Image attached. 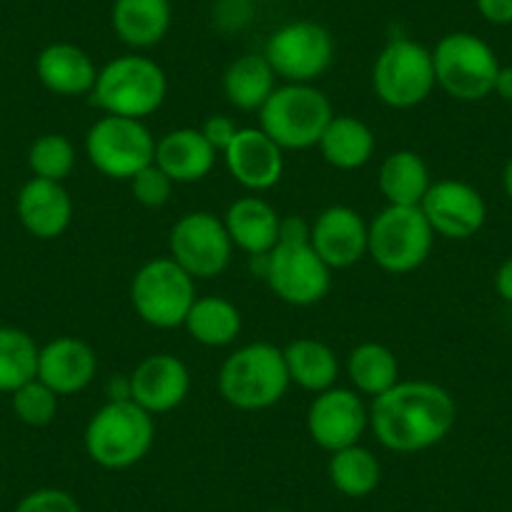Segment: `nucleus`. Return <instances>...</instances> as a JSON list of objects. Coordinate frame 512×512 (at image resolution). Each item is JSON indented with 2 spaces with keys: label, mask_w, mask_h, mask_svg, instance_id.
Returning <instances> with one entry per match:
<instances>
[{
  "label": "nucleus",
  "mask_w": 512,
  "mask_h": 512,
  "mask_svg": "<svg viewBox=\"0 0 512 512\" xmlns=\"http://www.w3.org/2000/svg\"><path fill=\"white\" fill-rule=\"evenodd\" d=\"M131 184V194L146 209H161V206L169 204L171 194H174V181L164 174L156 164L146 166L144 171L128 181Z\"/></svg>",
  "instance_id": "35"
},
{
  "label": "nucleus",
  "mask_w": 512,
  "mask_h": 512,
  "mask_svg": "<svg viewBox=\"0 0 512 512\" xmlns=\"http://www.w3.org/2000/svg\"><path fill=\"white\" fill-rule=\"evenodd\" d=\"M13 512H83L81 502L61 487H38L28 492Z\"/></svg>",
  "instance_id": "36"
},
{
  "label": "nucleus",
  "mask_w": 512,
  "mask_h": 512,
  "mask_svg": "<svg viewBox=\"0 0 512 512\" xmlns=\"http://www.w3.org/2000/svg\"><path fill=\"white\" fill-rule=\"evenodd\" d=\"M377 184L387 204L392 206H420L427 189L432 186L427 161L417 151H392L379 166Z\"/></svg>",
  "instance_id": "27"
},
{
  "label": "nucleus",
  "mask_w": 512,
  "mask_h": 512,
  "mask_svg": "<svg viewBox=\"0 0 512 512\" xmlns=\"http://www.w3.org/2000/svg\"><path fill=\"white\" fill-rule=\"evenodd\" d=\"M166 93H169V78L164 68L154 58L128 53L98 68L91 103L101 108L106 116L144 121L164 106Z\"/></svg>",
  "instance_id": "4"
},
{
  "label": "nucleus",
  "mask_w": 512,
  "mask_h": 512,
  "mask_svg": "<svg viewBox=\"0 0 512 512\" xmlns=\"http://www.w3.org/2000/svg\"><path fill=\"white\" fill-rule=\"evenodd\" d=\"M171 0H113L111 28L131 51L159 46L171 28Z\"/></svg>",
  "instance_id": "24"
},
{
  "label": "nucleus",
  "mask_w": 512,
  "mask_h": 512,
  "mask_svg": "<svg viewBox=\"0 0 512 512\" xmlns=\"http://www.w3.org/2000/svg\"><path fill=\"white\" fill-rule=\"evenodd\" d=\"M502 191H505L507 199L512 201V156L507 159L505 169H502Z\"/></svg>",
  "instance_id": "42"
},
{
  "label": "nucleus",
  "mask_w": 512,
  "mask_h": 512,
  "mask_svg": "<svg viewBox=\"0 0 512 512\" xmlns=\"http://www.w3.org/2000/svg\"><path fill=\"white\" fill-rule=\"evenodd\" d=\"M221 156L231 179L246 191L262 194L282 181L284 149H279L262 128H239Z\"/></svg>",
  "instance_id": "18"
},
{
  "label": "nucleus",
  "mask_w": 512,
  "mask_h": 512,
  "mask_svg": "<svg viewBox=\"0 0 512 512\" xmlns=\"http://www.w3.org/2000/svg\"><path fill=\"white\" fill-rule=\"evenodd\" d=\"M312 236V221L304 216H282L279 221V241L284 244H299V241H309Z\"/></svg>",
  "instance_id": "39"
},
{
  "label": "nucleus",
  "mask_w": 512,
  "mask_h": 512,
  "mask_svg": "<svg viewBox=\"0 0 512 512\" xmlns=\"http://www.w3.org/2000/svg\"><path fill=\"white\" fill-rule=\"evenodd\" d=\"M309 244L329 269H349L362 262L369 249V224L352 206H327L312 221Z\"/></svg>",
  "instance_id": "17"
},
{
  "label": "nucleus",
  "mask_w": 512,
  "mask_h": 512,
  "mask_svg": "<svg viewBox=\"0 0 512 512\" xmlns=\"http://www.w3.org/2000/svg\"><path fill=\"white\" fill-rule=\"evenodd\" d=\"M437 88L462 103H477L492 96L502 63L485 38L467 31L447 33L432 48Z\"/></svg>",
  "instance_id": "6"
},
{
  "label": "nucleus",
  "mask_w": 512,
  "mask_h": 512,
  "mask_svg": "<svg viewBox=\"0 0 512 512\" xmlns=\"http://www.w3.org/2000/svg\"><path fill=\"white\" fill-rule=\"evenodd\" d=\"M282 349L292 384L312 392V395H319V392L337 384L339 357L329 344L312 337H302Z\"/></svg>",
  "instance_id": "28"
},
{
  "label": "nucleus",
  "mask_w": 512,
  "mask_h": 512,
  "mask_svg": "<svg viewBox=\"0 0 512 512\" xmlns=\"http://www.w3.org/2000/svg\"><path fill=\"white\" fill-rule=\"evenodd\" d=\"M98 372V354L86 339L56 337L38 354V379L58 397L78 395L93 382Z\"/></svg>",
  "instance_id": "19"
},
{
  "label": "nucleus",
  "mask_w": 512,
  "mask_h": 512,
  "mask_svg": "<svg viewBox=\"0 0 512 512\" xmlns=\"http://www.w3.org/2000/svg\"><path fill=\"white\" fill-rule=\"evenodd\" d=\"M131 400L149 415H166L186 402L191 392V372L176 354L156 352L141 359L128 374Z\"/></svg>",
  "instance_id": "16"
},
{
  "label": "nucleus",
  "mask_w": 512,
  "mask_h": 512,
  "mask_svg": "<svg viewBox=\"0 0 512 512\" xmlns=\"http://www.w3.org/2000/svg\"><path fill=\"white\" fill-rule=\"evenodd\" d=\"M374 96L395 111L425 103L437 88L432 48L412 38H392L372 66Z\"/></svg>",
  "instance_id": "8"
},
{
  "label": "nucleus",
  "mask_w": 512,
  "mask_h": 512,
  "mask_svg": "<svg viewBox=\"0 0 512 512\" xmlns=\"http://www.w3.org/2000/svg\"><path fill=\"white\" fill-rule=\"evenodd\" d=\"M347 377L362 397H379L400 382V359L387 344L362 342L349 352Z\"/></svg>",
  "instance_id": "29"
},
{
  "label": "nucleus",
  "mask_w": 512,
  "mask_h": 512,
  "mask_svg": "<svg viewBox=\"0 0 512 512\" xmlns=\"http://www.w3.org/2000/svg\"><path fill=\"white\" fill-rule=\"evenodd\" d=\"M156 442L154 415L134 400H108L98 407L83 432V447L93 465L128 470L139 465Z\"/></svg>",
  "instance_id": "3"
},
{
  "label": "nucleus",
  "mask_w": 512,
  "mask_h": 512,
  "mask_svg": "<svg viewBox=\"0 0 512 512\" xmlns=\"http://www.w3.org/2000/svg\"><path fill=\"white\" fill-rule=\"evenodd\" d=\"M219 395L241 412H262L287 395L289 379L284 349L269 342H251L234 349L219 369Z\"/></svg>",
  "instance_id": "2"
},
{
  "label": "nucleus",
  "mask_w": 512,
  "mask_h": 512,
  "mask_svg": "<svg viewBox=\"0 0 512 512\" xmlns=\"http://www.w3.org/2000/svg\"><path fill=\"white\" fill-rule=\"evenodd\" d=\"M495 292L502 302L512 304V254L497 267L495 272Z\"/></svg>",
  "instance_id": "40"
},
{
  "label": "nucleus",
  "mask_w": 512,
  "mask_h": 512,
  "mask_svg": "<svg viewBox=\"0 0 512 512\" xmlns=\"http://www.w3.org/2000/svg\"><path fill=\"white\" fill-rule=\"evenodd\" d=\"M262 262V274L269 289L284 304L312 307L322 302L332 289V269L324 264L309 241H299V244L279 241L267 256H262Z\"/></svg>",
  "instance_id": "12"
},
{
  "label": "nucleus",
  "mask_w": 512,
  "mask_h": 512,
  "mask_svg": "<svg viewBox=\"0 0 512 512\" xmlns=\"http://www.w3.org/2000/svg\"><path fill=\"white\" fill-rule=\"evenodd\" d=\"M475 8L492 26H512V0H475Z\"/></svg>",
  "instance_id": "38"
},
{
  "label": "nucleus",
  "mask_w": 512,
  "mask_h": 512,
  "mask_svg": "<svg viewBox=\"0 0 512 512\" xmlns=\"http://www.w3.org/2000/svg\"><path fill=\"white\" fill-rule=\"evenodd\" d=\"M131 307L141 322L156 329L184 327L196 302V279L189 277L171 256H156L131 279Z\"/></svg>",
  "instance_id": "9"
},
{
  "label": "nucleus",
  "mask_w": 512,
  "mask_h": 512,
  "mask_svg": "<svg viewBox=\"0 0 512 512\" xmlns=\"http://www.w3.org/2000/svg\"><path fill=\"white\" fill-rule=\"evenodd\" d=\"M327 475L334 490L352 500H362L382 482V465L369 447L357 442L329 455Z\"/></svg>",
  "instance_id": "31"
},
{
  "label": "nucleus",
  "mask_w": 512,
  "mask_h": 512,
  "mask_svg": "<svg viewBox=\"0 0 512 512\" xmlns=\"http://www.w3.org/2000/svg\"><path fill=\"white\" fill-rule=\"evenodd\" d=\"M457 422V402L430 379H400L369 405V430L384 450L415 455L440 445Z\"/></svg>",
  "instance_id": "1"
},
{
  "label": "nucleus",
  "mask_w": 512,
  "mask_h": 512,
  "mask_svg": "<svg viewBox=\"0 0 512 512\" xmlns=\"http://www.w3.org/2000/svg\"><path fill=\"white\" fill-rule=\"evenodd\" d=\"M41 347L18 327H0V392L13 395L18 387L38 377Z\"/></svg>",
  "instance_id": "32"
},
{
  "label": "nucleus",
  "mask_w": 512,
  "mask_h": 512,
  "mask_svg": "<svg viewBox=\"0 0 512 512\" xmlns=\"http://www.w3.org/2000/svg\"><path fill=\"white\" fill-rule=\"evenodd\" d=\"M184 329L201 347H229L241 334V312L226 297H196Z\"/></svg>",
  "instance_id": "30"
},
{
  "label": "nucleus",
  "mask_w": 512,
  "mask_h": 512,
  "mask_svg": "<svg viewBox=\"0 0 512 512\" xmlns=\"http://www.w3.org/2000/svg\"><path fill=\"white\" fill-rule=\"evenodd\" d=\"M435 244V231L420 206L387 204L369 221L367 256L382 272L410 274L420 269Z\"/></svg>",
  "instance_id": "7"
},
{
  "label": "nucleus",
  "mask_w": 512,
  "mask_h": 512,
  "mask_svg": "<svg viewBox=\"0 0 512 512\" xmlns=\"http://www.w3.org/2000/svg\"><path fill=\"white\" fill-rule=\"evenodd\" d=\"M264 58L284 83H314L332 68L334 38L317 21L284 23L269 36Z\"/></svg>",
  "instance_id": "11"
},
{
  "label": "nucleus",
  "mask_w": 512,
  "mask_h": 512,
  "mask_svg": "<svg viewBox=\"0 0 512 512\" xmlns=\"http://www.w3.org/2000/svg\"><path fill=\"white\" fill-rule=\"evenodd\" d=\"M279 211L262 196H241L226 209L224 226L234 249H241L251 259L267 256L279 244Z\"/></svg>",
  "instance_id": "23"
},
{
  "label": "nucleus",
  "mask_w": 512,
  "mask_h": 512,
  "mask_svg": "<svg viewBox=\"0 0 512 512\" xmlns=\"http://www.w3.org/2000/svg\"><path fill=\"white\" fill-rule=\"evenodd\" d=\"M36 76L46 91L63 98L91 96L98 68L76 43H51L36 58Z\"/></svg>",
  "instance_id": "21"
},
{
  "label": "nucleus",
  "mask_w": 512,
  "mask_h": 512,
  "mask_svg": "<svg viewBox=\"0 0 512 512\" xmlns=\"http://www.w3.org/2000/svg\"><path fill=\"white\" fill-rule=\"evenodd\" d=\"M239 128L241 126H236V121L231 116H226V113H214V116H209L204 123H201L199 131L204 134V139L219 151V154H224L226 146L234 141Z\"/></svg>",
  "instance_id": "37"
},
{
  "label": "nucleus",
  "mask_w": 512,
  "mask_h": 512,
  "mask_svg": "<svg viewBox=\"0 0 512 512\" xmlns=\"http://www.w3.org/2000/svg\"><path fill=\"white\" fill-rule=\"evenodd\" d=\"M11 405L18 420L28 427H46L58 415V395L38 377L13 392Z\"/></svg>",
  "instance_id": "34"
},
{
  "label": "nucleus",
  "mask_w": 512,
  "mask_h": 512,
  "mask_svg": "<svg viewBox=\"0 0 512 512\" xmlns=\"http://www.w3.org/2000/svg\"><path fill=\"white\" fill-rule=\"evenodd\" d=\"M369 430V405L352 387H329L314 395L307 410L309 440L324 452H337L357 445Z\"/></svg>",
  "instance_id": "14"
},
{
  "label": "nucleus",
  "mask_w": 512,
  "mask_h": 512,
  "mask_svg": "<svg viewBox=\"0 0 512 512\" xmlns=\"http://www.w3.org/2000/svg\"><path fill=\"white\" fill-rule=\"evenodd\" d=\"M334 111L329 98L312 83H284L259 108V128L284 151L314 149Z\"/></svg>",
  "instance_id": "5"
},
{
  "label": "nucleus",
  "mask_w": 512,
  "mask_h": 512,
  "mask_svg": "<svg viewBox=\"0 0 512 512\" xmlns=\"http://www.w3.org/2000/svg\"><path fill=\"white\" fill-rule=\"evenodd\" d=\"M221 88L236 111H259L277 88V73L264 53H246L229 63L221 78Z\"/></svg>",
  "instance_id": "26"
},
{
  "label": "nucleus",
  "mask_w": 512,
  "mask_h": 512,
  "mask_svg": "<svg viewBox=\"0 0 512 512\" xmlns=\"http://www.w3.org/2000/svg\"><path fill=\"white\" fill-rule=\"evenodd\" d=\"M219 151L204 139L199 128H174L156 141L154 164L174 184H196L211 174Z\"/></svg>",
  "instance_id": "22"
},
{
  "label": "nucleus",
  "mask_w": 512,
  "mask_h": 512,
  "mask_svg": "<svg viewBox=\"0 0 512 512\" xmlns=\"http://www.w3.org/2000/svg\"><path fill=\"white\" fill-rule=\"evenodd\" d=\"M492 93H495L497 98H502V101L512 103V63L510 66H500Z\"/></svg>",
  "instance_id": "41"
},
{
  "label": "nucleus",
  "mask_w": 512,
  "mask_h": 512,
  "mask_svg": "<svg viewBox=\"0 0 512 512\" xmlns=\"http://www.w3.org/2000/svg\"><path fill=\"white\" fill-rule=\"evenodd\" d=\"M272 512H289V510H284V507H277V510H272Z\"/></svg>",
  "instance_id": "43"
},
{
  "label": "nucleus",
  "mask_w": 512,
  "mask_h": 512,
  "mask_svg": "<svg viewBox=\"0 0 512 512\" xmlns=\"http://www.w3.org/2000/svg\"><path fill=\"white\" fill-rule=\"evenodd\" d=\"M319 154L329 166L339 171H357L372 161L377 139L374 131L357 116H337L324 128L317 144Z\"/></svg>",
  "instance_id": "25"
},
{
  "label": "nucleus",
  "mask_w": 512,
  "mask_h": 512,
  "mask_svg": "<svg viewBox=\"0 0 512 512\" xmlns=\"http://www.w3.org/2000/svg\"><path fill=\"white\" fill-rule=\"evenodd\" d=\"M76 146L63 134H43L28 149V169L36 179L66 181L76 169Z\"/></svg>",
  "instance_id": "33"
},
{
  "label": "nucleus",
  "mask_w": 512,
  "mask_h": 512,
  "mask_svg": "<svg viewBox=\"0 0 512 512\" xmlns=\"http://www.w3.org/2000/svg\"><path fill=\"white\" fill-rule=\"evenodd\" d=\"M422 214L430 221L435 236L450 241L472 239L487 221V201L467 181L442 179L432 181L420 204Z\"/></svg>",
  "instance_id": "15"
},
{
  "label": "nucleus",
  "mask_w": 512,
  "mask_h": 512,
  "mask_svg": "<svg viewBox=\"0 0 512 512\" xmlns=\"http://www.w3.org/2000/svg\"><path fill=\"white\" fill-rule=\"evenodd\" d=\"M234 244L224 219L211 211H189L169 234V256L194 279H214L231 264Z\"/></svg>",
  "instance_id": "13"
},
{
  "label": "nucleus",
  "mask_w": 512,
  "mask_h": 512,
  "mask_svg": "<svg viewBox=\"0 0 512 512\" xmlns=\"http://www.w3.org/2000/svg\"><path fill=\"white\" fill-rule=\"evenodd\" d=\"M86 156L106 179L131 181L154 164L156 139L139 118L101 116L88 128Z\"/></svg>",
  "instance_id": "10"
},
{
  "label": "nucleus",
  "mask_w": 512,
  "mask_h": 512,
  "mask_svg": "<svg viewBox=\"0 0 512 512\" xmlns=\"http://www.w3.org/2000/svg\"><path fill=\"white\" fill-rule=\"evenodd\" d=\"M16 214L28 234L41 241H53L66 234L71 226L73 199L61 181L33 176L18 191Z\"/></svg>",
  "instance_id": "20"
}]
</instances>
